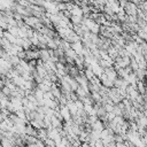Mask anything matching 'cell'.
Returning a JSON list of instances; mask_svg holds the SVG:
<instances>
[{
    "label": "cell",
    "mask_w": 147,
    "mask_h": 147,
    "mask_svg": "<svg viewBox=\"0 0 147 147\" xmlns=\"http://www.w3.org/2000/svg\"><path fill=\"white\" fill-rule=\"evenodd\" d=\"M60 115H61L62 119L65 121V122H69L70 118H71V114H70V111H69V109H68L67 106L61 108V110H60Z\"/></svg>",
    "instance_id": "obj_1"
},
{
    "label": "cell",
    "mask_w": 147,
    "mask_h": 147,
    "mask_svg": "<svg viewBox=\"0 0 147 147\" xmlns=\"http://www.w3.org/2000/svg\"><path fill=\"white\" fill-rule=\"evenodd\" d=\"M93 147H105V145H103L102 140H101V139H99V140H96V141H95V144H94V146H93Z\"/></svg>",
    "instance_id": "obj_2"
},
{
    "label": "cell",
    "mask_w": 147,
    "mask_h": 147,
    "mask_svg": "<svg viewBox=\"0 0 147 147\" xmlns=\"http://www.w3.org/2000/svg\"><path fill=\"white\" fill-rule=\"evenodd\" d=\"M140 140H141V142L144 144V146H145V147H147V134H146V136L140 137Z\"/></svg>",
    "instance_id": "obj_3"
},
{
    "label": "cell",
    "mask_w": 147,
    "mask_h": 147,
    "mask_svg": "<svg viewBox=\"0 0 147 147\" xmlns=\"http://www.w3.org/2000/svg\"><path fill=\"white\" fill-rule=\"evenodd\" d=\"M116 147H129L125 142H117L116 144Z\"/></svg>",
    "instance_id": "obj_4"
},
{
    "label": "cell",
    "mask_w": 147,
    "mask_h": 147,
    "mask_svg": "<svg viewBox=\"0 0 147 147\" xmlns=\"http://www.w3.org/2000/svg\"><path fill=\"white\" fill-rule=\"evenodd\" d=\"M25 147H37V145L36 144H28V145H25Z\"/></svg>",
    "instance_id": "obj_5"
}]
</instances>
